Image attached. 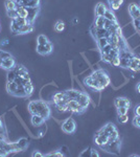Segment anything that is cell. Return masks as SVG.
<instances>
[{"instance_id": "obj_15", "label": "cell", "mask_w": 140, "mask_h": 157, "mask_svg": "<svg viewBox=\"0 0 140 157\" xmlns=\"http://www.w3.org/2000/svg\"><path fill=\"white\" fill-rule=\"evenodd\" d=\"M114 106L116 108H119V107H128L130 108L131 107V102L128 98H124V97H119V98H116L114 100Z\"/></svg>"}, {"instance_id": "obj_41", "label": "cell", "mask_w": 140, "mask_h": 157, "mask_svg": "<svg viewBox=\"0 0 140 157\" xmlns=\"http://www.w3.org/2000/svg\"><path fill=\"white\" fill-rule=\"evenodd\" d=\"M129 121V116L128 114H123V115H118V121L120 124H126Z\"/></svg>"}, {"instance_id": "obj_51", "label": "cell", "mask_w": 140, "mask_h": 157, "mask_svg": "<svg viewBox=\"0 0 140 157\" xmlns=\"http://www.w3.org/2000/svg\"><path fill=\"white\" fill-rule=\"evenodd\" d=\"M135 114H136V115H140V105H138L136 108H135Z\"/></svg>"}, {"instance_id": "obj_44", "label": "cell", "mask_w": 140, "mask_h": 157, "mask_svg": "<svg viewBox=\"0 0 140 157\" xmlns=\"http://www.w3.org/2000/svg\"><path fill=\"white\" fill-rule=\"evenodd\" d=\"M4 135H6V129H4V126H3V123H2L1 118H0V136L4 137Z\"/></svg>"}, {"instance_id": "obj_26", "label": "cell", "mask_w": 140, "mask_h": 157, "mask_svg": "<svg viewBox=\"0 0 140 157\" xmlns=\"http://www.w3.org/2000/svg\"><path fill=\"white\" fill-rule=\"evenodd\" d=\"M16 145L18 147V149L21 151H24L27 149V147H28V140H27L26 138H21L20 140H18L16 143Z\"/></svg>"}, {"instance_id": "obj_21", "label": "cell", "mask_w": 140, "mask_h": 157, "mask_svg": "<svg viewBox=\"0 0 140 157\" xmlns=\"http://www.w3.org/2000/svg\"><path fill=\"white\" fill-rule=\"evenodd\" d=\"M107 10H108V9H107V6L104 3H101V2L97 3V4H96V6H95V15H96V17L105 16Z\"/></svg>"}, {"instance_id": "obj_46", "label": "cell", "mask_w": 140, "mask_h": 157, "mask_svg": "<svg viewBox=\"0 0 140 157\" xmlns=\"http://www.w3.org/2000/svg\"><path fill=\"white\" fill-rule=\"evenodd\" d=\"M9 57H12V55L7 52H4V50H1L0 49V58L1 59H4V58H9Z\"/></svg>"}, {"instance_id": "obj_16", "label": "cell", "mask_w": 140, "mask_h": 157, "mask_svg": "<svg viewBox=\"0 0 140 157\" xmlns=\"http://www.w3.org/2000/svg\"><path fill=\"white\" fill-rule=\"evenodd\" d=\"M15 66H16V62H15V59L13 57H9V58H4V59H2L1 68H3V69H6V70H11Z\"/></svg>"}, {"instance_id": "obj_18", "label": "cell", "mask_w": 140, "mask_h": 157, "mask_svg": "<svg viewBox=\"0 0 140 157\" xmlns=\"http://www.w3.org/2000/svg\"><path fill=\"white\" fill-rule=\"evenodd\" d=\"M32 126H36V127H39V126H42L43 124L45 123V118H43L41 115H38V114H32Z\"/></svg>"}, {"instance_id": "obj_55", "label": "cell", "mask_w": 140, "mask_h": 157, "mask_svg": "<svg viewBox=\"0 0 140 157\" xmlns=\"http://www.w3.org/2000/svg\"><path fill=\"white\" fill-rule=\"evenodd\" d=\"M1 63H2V59L0 58V67H1Z\"/></svg>"}, {"instance_id": "obj_40", "label": "cell", "mask_w": 140, "mask_h": 157, "mask_svg": "<svg viewBox=\"0 0 140 157\" xmlns=\"http://www.w3.org/2000/svg\"><path fill=\"white\" fill-rule=\"evenodd\" d=\"M100 55H101V60H103L104 62L108 63V64H111V62H112V59H113V58H112L111 56H109V55H106V54H100Z\"/></svg>"}, {"instance_id": "obj_22", "label": "cell", "mask_w": 140, "mask_h": 157, "mask_svg": "<svg viewBox=\"0 0 140 157\" xmlns=\"http://www.w3.org/2000/svg\"><path fill=\"white\" fill-rule=\"evenodd\" d=\"M109 6H110V10L112 11H117V10L120 7L121 4L123 3V0H108Z\"/></svg>"}, {"instance_id": "obj_23", "label": "cell", "mask_w": 140, "mask_h": 157, "mask_svg": "<svg viewBox=\"0 0 140 157\" xmlns=\"http://www.w3.org/2000/svg\"><path fill=\"white\" fill-rule=\"evenodd\" d=\"M65 93H66V95H67V98H69V100H76L78 95H80L81 90L68 89V90H65Z\"/></svg>"}, {"instance_id": "obj_7", "label": "cell", "mask_w": 140, "mask_h": 157, "mask_svg": "<svg viewBox=\"0 0 140 157\" xmlns=\"http://www.w3.org/2000/svg\"><path fill=\"white\" fill-rule=\"evenodd\" d=\"M104 132H105L107 135L109 136L110 140H115V139L119 138V134H118V130L115 127V125L112 123H108L107 125H105L103 127Z\"/></svg>"}, {"instance_id": "obj_47", "label": "cell", "mask_w": 140, "mask_h": 157, "mask_svg": "<svg viewBox=\"0 0 140 157\" xmlns=\"http://www.w3.org/2000/svg\"><path fill=\"white\" fill-rule=\"evenodd\" d=\"M32 157H43L44 155H43L42 153H40L39 151H35L34 153L32 154Z\"/></svg>"}, {"instance_id": "obj_49", "label": "cell", "mask_w": 140, "mask_h": 157, "mask_svg": "<svg viewBox=\"0 0 140 157\" xmlns=\"http://www.w3.org/2000/svg\"><path fill=\"white\" fill-rule=\"evenodd\" d=\"M86 155H88V156H90V155H91V149L85 150V152H83V153L81 154V156H86Z\"/></svg>"}, {"instance_id": "obj_38", "label": "cell", "mask_w": 140, "mask_h": 157, "mask_svg": "<svg viewBox=\"0 0 140 157\" xmlns=\"http://www.w3.org/2000/svg\"><path fill=\"white\" fill-rule=\"evenodd\" d=\"M111 65H113V66H115V67H119V65H120V58H119V55L113 57L112 62H111Z\"/></svg>"}, {"instance_id": "obj_25", "label": "cell", "mask_w": 140, "mask_h": 157, "mask_svg": "<svg viewBox=\"0 0 140 157\" xmlns=\"http://www.w3.org/2000/svg\"><path fill=\"white\" fill-rule=\"evenodd\" d=\"M32 30H34V25L32 24H26V25H23V26L20 29V30L18 32L17 35H24V34H29V33H32Z\"/></svg>"}, {"instance_id": "obj_30", "label": "cell", "mask_w": 140, "mask_h": 157, "mask_svg": "<svg viewBox=\"0 0 140 157\" xmlns=\"http://www.w3.org/2000/svg\"><path fill=\"white\" fill-rule=\"evenodd\" d=\"M24 90H25V93H26V98L30 97L34 92V85L32 84V82H28L24 85Z\"/></svg>"}, {"instance_id": "obj_34", "label": "cell", "mask_w": 140, "mask_h": 157, "mask_svg": "<svg viewBox=\"0 0 140 157\" xmlns=\"http://www.w3.org/2000/svg\"><path fill=\"white\" fill-rule=\"evenodd\" d=\"M37 42L38 45H45L46 43L49 42V40L47 39V37L45 35H39L37 38Z\"/></svg>"}, {"instance_id": "obj_52", "label": "cell", "mask_w": 140, "mask_h": 157, "mask_svg": "<svg viewBox=\"0 0 140 157\" xmlns=\"http://www.w3.org/2000/svg\"><path fill=\"white\" fill-rule=\"evenodd\" d=\"M1 44H2V45H6V44H7V40H4V41H3V40H2Z\"/></svg>"}, {"instance_id": "obj_14", "label": "cell", "mask_w": 140, "mask_h": 157, "mask_svg": "<svg viewBox=\"0 0 140 157\" xmlns=\"http://www.w3.org/2000/svg\"><path fill=\"white\" fill-rule=\"evenodd\" d=\"M75 101H78V102L86 109H88L89 105H90V98H89V95L87 94V93L83 92V91H81L80 95H78Z\"/></svg>"}, {"instance_id": "obj_56", "label": "cell", "mask_w": 140, "mask_h": 157, "mask_svg": "<svg viewBox=\"0 0 140 157\" xmlns=\"http://www.w3.org/2000/svg\"><path fill=\"white\" fill-rule=\"evenodd\" d=\"M138 30H139V32H140V25H139V29H138Z\"/></svg>"}, {"instance_id": "obj_50", "label": "cell", "mask_w": 140, "mask_h": 157, "mask_svg": "<svg viewBox=\"0 0 140 157\" xmlns=\"http://www.w3.org/2000/svg\"><path fill=\"white\" fill-rule=\"evenodd\" d=\"M134 25H135V27H136L137 29H139V25H140V20H137V19H135V20H134Z\"/></svg>"}, {"instance_id": "obj_54", "label": "cell", "mask_w": 140, "mask_h": 157, "mask_svg": "<svg viewBox=\"0 0 140 157\" xmlns=\"http://www.w3.org/2000/svg\"><path fill=\"white\" fill-rule=\"evenodd\" d=\"M131 156H132V157H138L139 155H137V154H132Z\"/></svg>"}, {"instance_id": "obj_12", "label": "cell", "mask_w": 140, "mask_h": 157, "mask_svg": "<svg viewBox=\"0 0 140 157\" xmlns=\"http://www.w3.org/2000/svg\"><path fill=\"white\" fill-rule=\"evenodd\" d=\"M129 13L131 15V17L133 18V20L137 19V20H140V6H137L136 3H131L129 6Z\"/></svg>"}, {"instance_id": "obj_42", "label": "cell", "mask_w": 140, "mask_h": 157, "mask_svg": "<svg viewBox=\"0 0 140 157\" xmlns=\"http://www.w3.org/2000/svg\"><path fill=\"white\" fill-rule=\"evenodd\" d=\"M45 156H48V157H50V156H59V157H62V156H64V154L62 153V151L57 150V151H55V152H51V153L46 154Z\"/></svg>"}, {"instance_id": "obj_17", "label": "cell", "mask_w": 140, "mask_h": 157, "mask_svg": "<svg viewBox=\"0 0 140 157\" xmlns=\"http://www.w3.org/2000/svg\"><path fill=\"white\" fill-rule=\"evenodd\" d=\"M28 9V17H27V21L30 24H34V21L37 17L38 13H39V7H27Z\"/></svg>"}, {"instance_id": "obj_1", "label": "cell", "mask_w": 140, "mask_h": 157, "mask_svg": "<svg viewBox=\"0 0 140 157\" xmlns=\"http://www.w3.org/2000/svg\"><path fill=\"white\" fill-rule=\"evenodd\" d=\"M28 111L30 114H38L41 115L45 121L48 120L51 114V109H50L49 105L42 100H35L29 102L28 104Z\"/></svg>"}, {"instance_id": "obj_45", "label": "cell", "mask_w": 140, "mask_h": 157, "mask_svg": "<svg viewBox=\"0 0 140 157\" xmlns=\"http://www.w3.org/2000/svg\"><path fill=\"white\" fill-rule=\"evenodd\" d=\"M3 143V141H2ZM2 143L0 144V156H7L9 155V153L6 152V150L4 149V147L3 145H2Z\"/></svg>"}, {"instance_id": "obj_43", "label": "cell", "mask_w": 140, "mask_h": 157, "mask_svg": "<svg viewBox=\"0 0 140 157\" xmlns=\"http://www.w3.org/2000/svg\"><path fill=\"white\" fill-rule=\"evenodd\" d=\"M6 14H7V16H9L12 20L15 19V18H17V17H18L16 10H12V11H6Z\"/></svg>"}, {"instance_id": "obj_53", "label": "cell", "mask_w": 140, "mask_h": 157, "mask_svg": "<svg viewBox=\"0 0 140 157\" xmlns=\"http://www.w3.org/2000/svg\"><path fill=\"white\" fill-rule=\"evenodd\" d=\"M137 91H138V92L140 93V83L138 85H137Z\"/></svg>"}, {"instance_id": "obj_5", "label": "cell", "mask_w": 140, "mask_h": 157, "mask_svg": "<svg viewBox=\"0 0 140 157\" xmlns=\"http://www.w3.org/2000/svg\"><path fill=\"white\" fill-rule=\"evenodd\" d=\"M87 110L86 108H84L78 101L75 100H69L67 102V111L72 113H76V114H82Z\"/></svg>"}, {"instance_id": "obj_27", "label": "cell", "mask_w": 140, "mask_h": 157, "mask_svg": "<svg viewBox=\"0 0 140 157\" xmlns=\"http://www.w3.org/2000/svg\"><path fill=\"white\" fill-rule=\"evenodd\" d=\"M96 44H97V47L99 48V50H100L101 48H104V47L109 44L108 37H103V38H98V39H96Z\"/></svg>"}, {"instance_id": "obj_13", "label": "cell", "mask_w": 140, "mask_h": 157, "mask_svg": "<svg viewBox=\"0 0 140 157\" xmlns=\"http://www.w3.org/2000/svg\"><path fill=\"white\" fill-rule=\"evenodd\" d=\"M68 101H69V98H67L65 91H63V92H57L52 97V102L55 105H58V104L61 103H67Z\"/></svg>"}, {"instance_id": "obj_31", "label": "cell", "mask_w": 140, "mask_h": 157, "mask_svg": "<svg viewBox=\"0 0 140 157\" xmlns=\"http://www.w3.org/2000/svg\"><path fill=\"white\" fill-rule=\"evenodd\" d=\"M13 69H14L15 71H16L17 75H23V73H28V71H27V69L23 66V65H17V64H16V66L13 68Z\"/></svg>"}, {"instance_id": "obj_48", "label": "cell", "mask_w": 140, "mask_h": 157, "mask_svg": "<svg viewBox=\"0 0 140 157\" xmlns=\"http://www.w3.org/2000/svg\"><path fill=\"white\" fill-rule=\"evenodd\" d=\"M91 157H98L99 154L96 152V150H94V149H91Z\"/></svg>"}, {"instance_id": "obj_39", "label": "cell", "mask_w": 140, "mask_h": 157, "mask_svg": "<svg viewBox=\"0 0 140 157\" xmlns=\"http://www.w3.org/2000/svg\"><path fill=\"white\" fill-rule=\"evenodd\" d=\"M132 123H133L134 127L140 129V115H135L133 121H132Z\"/></svg>"}, {"instance_id": "obj_32", "label": "cell", "mask_w": 140, "mask_h": 157, "mask_svg": "<svg viewBox=\"0 0 140 157\" xmlns=\"http://www.w3.org/2000/svg\"><path fill=\"white\" fill-rule=\"evenodd\" d=\"M55 32H58V33H62L63 30L65 29V23L62 20H59L55 24Z\"/></svg>"}, {"instance_id": "obj_33", "label": "cell", "mask_w": 140, "mask_h": 157, "mask_svg": "<svg viewBox=\"0 0 140 157\" xmlns=\"http://www.w3.org/2000/svg\"><path fill=\"white\" fill-rule=\"evenodd\" d=\"M104 17H105L107 20H110V21H117L115 15H114V13L112 12V10H110V9L107 10V12H106V14Z\"/></svg>"}, {"instance_id": "obj_4", "label": "cell", "mask_w": 140, "mask_h": 157, "mask_svg": "<svg viewBox=\"0 0 140 157\" xmlns=\"http://www.w3.org/2000/svg\"><path fill=\"white\" fill-rule=\"evenodd\" d=\"M110 138L107 134L104 132V129H99L97 132L95 133V137H94V143L95 145H97L99 148H103L104 146H106L109 143Z\"/></svg>"}, {"instance_id": "obj_35", "label": "cell", "mask_w": 140, "mask_h": 157, "mask_svg": "<svg viewBox=\"0 0 140 157\" xmlns=\"http://www.w3.org/2000/svg\"><path fill=\"white\" fill-rule=\"evenodd\" d=\"M16 78H17L16 71L14 69L9 70V72H7V82H14L16 80Z\"/></svg>"}, {"instance_id": "obj_29", "label": "cell", "mask_w": 140, "mask_h": 157, "mask_svg": "<svg viewBox=\"0 0 140 157\" xmlns=\"http://www.w3.org/2000/svg\"><path fill=\"white\" fill-rule=\"evenodd\" d=\"M106 23V18L104 16H98L96 17L95 22H94V26L95 27H104Z\"/></svg>"}, {"instance_id": "obj_2", "label": "cell", "mask_w": 140, "mask_h": 157, "mask_svg": "<svg viewBox=\"0 0 140 157\" xmlns=\"http://www.w3.org/2000/svg\"><path fill=\"white\" fill-rule=\"evenodd\" d=\"M91 77L94 81H95L96 84V91H101L105 88L108 87L111 83L110 77H109L108 72L104 69H97L95 71L91 73Z\"/></svg>"}, {"instance_id": "obj_24", "label": "cell", "mask_w": 140, "mask_h": 157, "mask_svg": "<svg viewBox=\"0 0 140 157\" xmlns=\"http://www.w3.org/2000/svg\"><path fill=\"white\" fill-rule=\"evenodd\" d=\"M84 84L87 86V87L91 88L92 90H95V91H96V84H95V81L93 80L91 75H88L87 78H84Z\"/></svg>"}, {"instance_id": "obj_6", "label": "cell", "mask_w": 140, "mask_h": 157, "mask_svg": "<svg viewBox=\"0 0 140 157\" xmlns=\"http://www.w3.org/2000/svg\"><path fill=\"white\" fill-rule=\"evenodd\" d=\"M76 130V123L72 117H68L62 123V131L66 134H73Z\"/></svg>"}, {"instance_id": "obj_10", "label": "cell", "mask_w": 140, "mask_h": 157, "mask_svg": "<svg viewBox=\"0 0 140 157\" xmlns=\"http://www.w3.org/2000/svg\"><path fill=\"white\" fill-rule=\"evenodd\" d=\"M91 33H92L93 37L95 38V39L109 36V32L105 29V27H95V26H93L92 29H91Z\"/></svg>"}, {"instance_id": "obj_3", "label": "cell", "mask_w": 140, "mask_h": 157, "mask_svg": "<svg viewBox=\"0 0 140 157\" xmlns=\"http://www.w3.org/2000/svg\"><path fill=\"white\" fill-rule=\"evenodd\" d=\"M120 146H121V141L120 138L115 139V140H109V143L107 144L106 146H104L103 150L108 152V153H112L115 154V155H118L120 153Z\"/></svg>"}, {"instance_id": "obj_20", "label": "cell", "mask_w": 140, "mask_h": 157, "mask_svg": "<svg viewBox=\"0 0 140 157\" xmlns=\"http://www.w3.org/2000/svg\"><path fill=\"white\" fill-rule=\"evenodd\" d=\"M18 87H19V85H18L16 82H7V84H6L7 92L11 95H13V97H15V94H16Z\"/></svg>"}, {"instance_id": "obj_19", "label": "cell", "mask_w": 140, "mask_h": 157, "mask_svg": "<svg viewBox=\"0 0 140 157\" xmlns=\"http://www.w3.org/2000/svg\"><path fill=\"white\" fill-rule=\"evenodd\" d=\"M16 12H17L18 17H21V18H25V19H27V17H28V9H27L26 6H18L16 9Z\"/></svg>"}, {"instance_id": "obj_11", "label": "cell", "mask_w": 140, "mask_h": 157, "mask_svg": "<svg viewBox=\"0 0 140 157\" xmlns=\"http://www.w3.org/2000/svg\"><path fill=\"white\" fill-rule=\"evenodd\" d=\"M128 69L132 70L134 72H140V58H138L137 56H134L130 60Z\"/></svg>"}, {"instance_id": "obj_8", "label": "cell", "mask_w": 140, "mask_h": 157, "mask_svg": "<svg viewBox=\"0 0 140 157\" xmlns=\"http://www.w3.org/2000/svg\"><path fill=\"white\" fill-rule=\"evenodd\" d=\"M28 24V21H27L25 18H21V17H17V18L13 19L12 20V32L14 33L15 35L18 34V32L20 30V29H21L23 25H26Z\"/></svg>"}, {"instance_id": "obj_9", "label": "cell", "mask_w": 140, "mask_h": 157, "mask_svg": "<svg viewBox=\"0 0 140 157\" xmlns=\"http://www.w3.org/2000/svg\"><path fill=\"white\" fill-rule=\"evenodd\" d=\"M53 50V45L51 42H48L45 45H38L37 46V52L41 56H47L50 55Z\"/></svg>"}, {"instance_id": "obj_37", "label": "cell", "mask_w": 140, "mask_h": 157, "mask_svg": "<svg viewBox=\"0 0 140 157\" xmlns=\"http://www.w3.org/2000/svg\"><path fill=\"white\" fill-rule=\"evenodd\" d=\"M117 109V115H123V114H128L129 113V109L128 107H119Z\"/></svg>"}, {"instance_id": "obj_28", "label": "cell", "mask_w": 140, "mask_h": 157, "mask_svg": "<svg viewBox=\"0 0 140 157\" xmlns=\"http://www.w3.org/2000/svg\"><path fill=\"white\" fill-rule=\"evenodd\" d=\"M4 4H6V11H12V10H16L17 6H18L17 2L15 1V0H6V3H4Z\"/></svg>"}, {"instance_id": "obj_57", "label": "cell", "mask_w": 140, "mask_h": 157, "mask_svg": "<svg viewBox=\"0 0 140 157\" xmlns=\"http://www.w3.org/2000/svg\"></svg>"}, {"instance_id": "obj_36", "label": "cell", "mask_w": 140, "mask_h": 157, "mask_svg": "<svg viewBox=\"0 0 140 157\" xmlns=\"http://www.w3.org/2000/svg\"><path fill=\"white\" fill-rule=\"evenodd\" d=\"M55 108L58 109L59 112H67V103H61V104H58L55 105Z\"/></svg>"}]
</instances>
